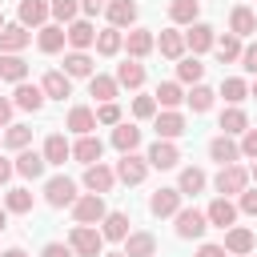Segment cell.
<instances>
[{"label":"cell","instance_id":"obj_1","mask_svg":"<svg viewBox=\"0 0 257 257\" xmlns=\"http://www.w3.org/2000/svg\"><path fill=\"white\" fill-rule=\"evenodd\" d=\"M72 217H76V225H100V221L108 217V209H104V197H100V193H84V197H76V205H72Z\"/></svg>","mask_w":257,"mask_h":257},{"label":"cell","instance_id":"obj_2","mask_svg":"<svg viewBox=\"0 0 257 257\" xmlns=\"http://www.w3.org/2000/svg\"><path fill=\"white\" fill-rule=\"evenodd\" d=\"M217 193L221 197H241L245 189H249V169H241V165H225L221 173H217Z\"/></svg>","mask_w":257,"mask_h":257},{"label":"cell","instance_id":"obj_3","mask_svg":"<svg viewBox=\"0 0 257 257\" xmlns=\"http://www.w3.org/2000/svg\"><path fill=\"white\" fill-rule=\"evenodd\" d=\"M68 245H72V253H80V257H100L104 237H100L92 225H76V229L68 233Z\"/></svg>","mask_w":257,"mask_h":257},{"label":"cell","instance_id":"obj_4","mask_svg":"<svg viewBox=\"0 0 257 257\" xmlns=\"http://www.w3.org/2000/svg\"><path fill=\"white\" fill-rule=\"evenodd\" d=\"M145 177H149V157L120 153V161H116V181H124V185H141Z\"/></svg>","mask_w":257,"mask_h":257},{"label":"cell","instance_id":"obj_5","mask_svg":"<svg viewBox=\"0 0 257 257\" xmlns=\"http://www.w3.org/2000/svg\"><path fill=\"white\" fill-rule=\"evenodd\" d=\"M44 201H48L52 209L76 205V181H68V177H52V181L44 185Z\"/></svg>","mask_w":257,"mask_h":257},{"label":"cell","instance_id":"obj_6","mask_svg":"<svg viewBox=\"0 0 257 257\" xmlns=\"http://www.w3.org/2000/svg\"><path fill=\"white\" fill-rule=\"evenodd\" d=\"M153 128H157V141H177L185 133V116L177 108H165V112L153 116Z\"/></svg>","mask_w":257,"mask_h":257},{"label":"cell","instance_id":"obj_7","mask_svg":"<svg viewBox=\"0 0 257 257\" xmlns=\"http://www.w3.org/2000/svg\"><path fill=\"white\" fill-rule=\"evenodd\" d=\"M112 185H116V169H108V165H100V161L84 169V189H88V193H100V197H104Z\"/></svg>","mask_w":257,"mask_h":257},{"label":"cell","instance_id":"obj_8","mask_svg":"<svg viewBox=\"0 0 257 257\" xmlns=\"http://www.w3.org/2000/svg\"><path fill=\"white\" fill-rule=\"evenodd\" d=\"M149 213L153 217H177L181 213V189H157L149 197Z\"/></svg>","mask_w":257,"mask_h":257},{"label":"cell","instance_id":"obj_9","mask_svg":"<svg viewBox=\"0 0 257 257\" xmlns=\"http://www.w3.org/2000/svg\"><path fill=\"white\" fill-rule=\"evenodd\" d=\"M205 229H209V217H205L201 209H181V213H177V237L193 241V237H201Z\"/></svg>","mask_w":257,"mask_h":257},{"label":"cell","instance_id":"obj_10","mask_svg":"<svg viewBox=\"0 0 257 257\" xmlns=\"http://www.w3.org/2000/svg\"><path fill=\"white\" fill-rule=\"evenodd\" d=\"M209 157H213L221 169H225V165H237V157H241V145H237L233 137H225V133H221V137H213V141H209Z\"/></svg>","mask_w":257,"mask_h":257},{"label":"cell","instance_id":"obj_11","mask_svg":"<svg viewBox=\"0 0 257 257\" xmlns=\"http://www.w3.org/2000/svg\"><path fill=\"white\" fill-rule=\"evenodd\" d=\"M253 245H257L253 229H241V225L225 229V253H233V257H245V253H253Z\"/></svg>","mask_w":257,"mask_h":257},{"label":"cell","instance_id":"obj_12","mask_svg":"<svg viewBox=\"0 0 257 257\" xmlns=\"http://www.w3.org/2000/svg\"><path fill=\"white\" fill-rule=\"evenodd\" d=\"M52 16L48 0H20V24L24 28H44V20Z\"/></svg>","mask_w":257,"mask_h":257},{"label":"cell","instance_id":"obj_13","mask_svg":"<svg viewBox=\"0 0 257 257\" xmlns=\"http://www.w3.org/2000/svg\"><path fill=\"white\" fill-rule=\"evenodd\" d=\"M64 32H68L72 52H84V48H92V44H96V28H92V20H72Z\"/></svg>","mask_w":257,"mask_h":257},{"label":"cell","instance_id":"obj_14","mask_svg":"<svg viewBox=\"0 0 257 257\" xmlns=\"http://www.w3.org/2000/svg\"><path fill=\"white\" fill-rule=\"evenodd\" d=\"M44 100H48V96H44V88H40V84H28V80H24V84H16V100H12L16 108H24V112H40V108H44Z\"/></svg>","mask_w":257,"mask_h":257},{"label":"cell","instance_id":"obj_15","mask_svg":"<svg viewBox=\"0 0 257 257\" xmlns=\"http://www.w3.org/2000/svg\"><path fill=\"white\" fill-rule=\"evenodd\" d=\"M145 157H149V169H177V161H181V153H177L173 141H157Z\"/></svg>","mask_w":257,"mask_h":257},{"label":"cell","instance_id":"obj_16","mask_svg":"<svg viewBox=\"0 0 257 257\" xmlns=\"http://www.w3.org/2000/svg\"><path fill=\"white\" fill-rule=\"evenodd\" d=\"M205 217H209V225H217V229H233V221H237V205H233L229 197H217V201L205 209Z\"/></svg>","mask_w":257,"mask_h":257},{"label":"cell","instance_id":"obj_17","mask_svg":"<svg viewBox=\"0 0 257 257\" xmlns=\"http://www.w3.org/2000/svg\"><path fill=\"white\" fill-rule=\"evenodd\" d=\"M124 257H157V237L145 233V229L128 233L124 237Z\"/></svg>","mask_w":257,"mask_h":257},{"label":"cell","instance_id":"obj_18","mask_svg":"<svg viewBox=\"0 0 257 257\" xmlns=\"http://www.w3.org/2000/svg\"><path fill=\"white\" fill-rule=\"evenodd\" d=\"M229 32H233V36H253V32H257V12L245 8V4H237V8L229 12Z\"/></svg>","mask_w":257,"mask_h":257},{"label":"cell","instance_id":"obj_19","mask_svg":"<svg viewBox=\"0 0 257 257\" xmlns=\"http://www.w3.org/2000/svg\"><path fill=\"white\" fill-rule=\"evenodd\" d=\"M185 44L193 48V56H197V52H209V48L217 44V36H213V24H201V20H197V24H189V32H185Z\"/></svg>","mask_w":257,"mask_h":257},{"label":"cell","instance_id":"obj_20","mask_svg":"<svg viewBox=\"0 0 257 257\" xmlns=\"http://www.w3.org/2000/svg\"><path fill=\"white\" fill-rule=\"evenodd\" d=\"M124 48H128V56H133V60L149 56V52L157 48V36H153V28H133V32H128V40H124Z\"/></svg>","mask_w":257,"mask_h":257},{"label":"cell","instance_id":"obj_21","mask_svg":"<svg viewBox=\"0 0 257 257\" xmlns=\"http://www.w3.org/2000/svg\"><path fill=\"white\" fill-rule=\"evenodd\" d=\"M12 165H16V173H20V177H28V181H36V177H44V165H48V161H44V153H32V149H20V157H16Z\"/></svg>","mask_w":257,"mask_h":257},{"label":"cell","instance_id":"obj_22","mask_svg":"<svg viewBox=\"0 0 257 257\" xmlns=\"http://www.w3.org/2000/svg\"><path fill=\"white\" fill-rule=\"evenodd\" d=\"M28 40H32V32H28L24 24H4V32H0V52H16V56H20V48H28Z\"/></svg>","mask_w":257,"mask_h":257},{"label":"cell","instance_id":"obj_23","mask_svg":"<svg viewBox=\"0 0 257 257\" xmlns=\"http://www.w3.org/2000/svg\"><path fill=\"white\" fill-rule=\"evenodd\" d=\"M36 44H40V52H60L64 44H68V32H64V24H44L40 28V36H36Z\"/></svg>","mask_w":257,"mask_h":257},{"label":"cell","instance_id":"obj_24","mask_svg":"<svg viewBox=\"0 0 257 257\" xmlns=\"http://www.w3.org/2000/svg\"><path fill=\"white\" fill-rule=\"evenodd\" d=\"M157 48H161V56H169V60H181L185 56V32H177V28H165L161 36H157Z\"/></svg>","mask_w":257,"mask_h":257},{"label":"cell","instance_id":"obj_25","mask_svg":"<svg viewBox=\"0 0 257 257\" xmlns=\"http://www.w3.org/2000/svg\"><path fill=\"white\" fill-rule=\"evenodd\" d=\"M116 92H120V84H116V76H100V72H92V76H88V96H96L100 104H108V100H116Z\"/></svg>","mask_w":257,"mask_h":257},{"label":"cell","instance_id":"obj_26","mask_svg":"<svg viewBox=\"0 0 257 257\" xmlns=\"http://www.w3.org/2000/svg\"><path fill=\"white\" fill-rule=\"evenodd\" d=\"M100 153H104V145H100V137H92V133H88V137H80V141L72 145V157H76L84 169H88V165H96V161H100Z\"/></svg>","mask_w":257,"mask_h":257},{"label":"cell","instance_id":"obj_27","mask_svg":"<svg viewBox=\"0 0 257 257\" xmlns=\"http://www.w3.org/2000/svg\"><path fill=\"white\" fill-rule=\"evenodd\" d=\"M104 16H108L112 28H128V24L137 20V4H133V0H108Z\"/></svg>","mask_w":257,"mask_h":257},{"label":"cell","instance_id":"obj_28","mask_svg":"<svg viewBox=\"0 0 257 257\" xmlns=\"http://www.w3.org/2000/svg\"><path fill=\"white\" fill-rule=\"evenodd\" d=\"M116 84H120V88H141V84H145V64L133 60V56H128L124 64H116Z\"/></svg>","mask_w":257,"mask_h":257},{"label":"cell","instance_id":"obj_29","mask_svg":"<svg viewBox=\"0 0 257 257\" xmlns=\"http://www.w3.org/2000/svg\"><path fill=\"white\" fill-rule=\"evenodd\" d=\"M40 88H44V96L64 100V96H72V76H64V72H44Z\"/></svg>","mask_w":257,"mask_h":257},{"label":"cell","instance_id":"obj_30","mask_svg":"<svg viewBox=\"0 0 257 257\" xmlns=\"http://www.w3.org/2000/svg\"><path fill=\"white\" fill-rule=\"evenodd\" d=\"M245 128H249V116H245V108H241V104H229V108L221 112V133H225V137H241Z\"/></svg>","mask_w":257,"mask_h":257},{"label":"cell","instance_id":"obj_31","mask_svg":"<svg viewBox=\"0 0 257 257\" xmlns=\"http://www.w3.org/2000/svg\"><path fill=\"white\" fill-rule=\"evenodd\" d=\"M28 76V64L16 56V52H0V80H12V84H24Z\"/></svg>","mask_w":257,"mask_h":257},{"label":"cell","instance_id":"obj_32","mask_svg":"<svg viewBox=\"0 0 257 257\" xmlns=\"http://www.w3.org/2000/svg\"><path fill=\"white\" fill-rule=\"evenodd\" d=\"M68 128H72L76 137H88V133L96 128V112H92V108H84V104L68 108Z\"/></svg>","mask_w":257,"mask_h":257},{"label":"cell","instance_id":"obj_33","mask_svg":"<svg viewBox=\"0 0 257 257\" xmlns=\"http://www.w3.org/2000/svg\"><path fill=\"white\" fill-rule=\"evenodd\" d=\"M137 145H141V128L120 120V124L112 128V149H120V153H137Z\"/></svg>","mask_w":257,"mask_h":257},{"label":"cell","instance_id":"obj_34","mask_svg":"<svg viewBox=\"0 0 257 257\" xmlns=\"http://www.w3.org/2000/svg\"><path fill=\"white\" fill-rule=\"evenodd\" d=\"M40 153H44V161H48V165H64V161L72 157V145H68L60 133H52V137L44 141V149H40Z\"/></svg>","mask_w":257,"mask_h":257},{"label":"cell","instance_id":"obj_35","mask_svg":"<svg viewBox=\"0 0 257 257\" xmlns=\"http://www.w3.org/2000/svg\"><path fill=\"white\" fill-rule=\"evenodd\" d=\"M100 237L104 241H124L128 237V213H108L100 221Z\"/></svg>","mask_w":257,"mask_h":257},{"label":"cell","instance_id":"obj_36","mask_svg":"<svg viewBox=\"0 0 257 257\" xmlns=\"http://www.w3.org/2000/svg\"><path fill=\"white\" fill-rule=\"evenodd\" d=\"M120 48H124L120 28H112V24H108V28H100V32H96V52H100V56H116Z\"/></svg>","mask_w":257,"mask_h":257},{"label":"cell","instance_id":"obj_37","mask_svg":"<svg viewBox=\"0 0 257 257\" xmlns=\"http://www.w3.org/2000/svg\"><path fill=\"white\" fill-rule=\"evenodd\" d=\"M197 12H201V0H173L169 4V20L173 24H197Z\"/></svg>","mask_w":257,"mask_h":257},{"label":"cell","instance_id":"obj_38","mask_svg":"<svg viewBox=\"0 0 257 257\" xmlns=\"http://www.w3.org/2000/svg\"><path fill=\"white\" fill-rule=\"evenodd\" d=\"M201 76H205V64L197 56H181L177 60V80L181 84H201Z\"/></svg>","mask_w":257,"mask_h":257},{"label":"cell","instance_id":"obj_39","mask_svg":"<svg viewBox=\"0 0 257 257\" xmlns=\"http://www.w3.org/2000/svg\"><path fill=\"white\" fill-rule=\"evenodd\" d=\"M157 104L161 108H177L181 100H185V88H181V80H165V84H157Z\"/></svg>","mask_w":257,"mask_h":257},{"label":"cell","instance_id":"obj_40","mask_svg":"<svg viewBox=\"0 0 257 257\" xmlns=\"http://www.w3.org/2000/svg\"><path fill=\"white\" fill-rule=\"evenodd\" d=\"M177 189H181V197H197L201 189H205V169H181V181H177Z\"/></svg>","mask_w":257,"mask_h":257},{"label":"cell","instance_id":"obj_41","mask_svg":"<svg viewBox=\"0 0 257 257\" xmlns=\"http://www.w3.org/2000/svg\"><path fill=\"white\" fill-rule=\"evenodd\" d=\"M213 48H217V56H221L225 64H229V60H241V52H245L241 36H233V32H225V36H221V40H217Z\"/></svg>","mask_w":257,"mask_h":257},{"label":"cell","instance_id":"obj_42","mask_svg":"<svg viewBox=\"0 0 257 257\" xmlns=\"http://www.w3.org/2000/svg\"><path fill=\"white\" fill-rule=\"evenodd\" d=\"M64 76H92V56L88 52H68L64 56Z\"/></svg>","mask_w":257,"mask_h":257},{"label":"cell","instance_id":"obj_43","mask_svg":"<svg viewBox=\"0 0 257 257\" xmlns=\"http://www.w3.org/2000/svg\"><path fill=\"white\" fill-rule=\"evenodd\" d=\"M221 96H225L229 104H241V100L249 96V84H245L241 76H225V80H221Z\"/></svg>","mask_w":257,"mask_h":257},{"label":"cell","instance_id":"obj_44","mask_svg":"<svg viewBox=\"0 0 257 257\" xmlns=\"http://www.w3.org/2000/svg\"><path fill=\"white\" fill-rule=\"evenodd\" d=\"M4 209L8 213H32V193L28 189H8L4 193Z\"/></svg>","mask_w":257,"mask_h":257},{"label":"cell","instance_id":"obj_45","mask_svg":"<svg viewBox=\"0 0 257 257\" xmlns=\"http://www.w3.org/2000/svg\"><path fill=\"white\" fill-rule=\"evenodd\" d=\"M213 96H217L213 88H205V84H193V92H189L185 100H189V108H193V112H209V108H213Z\"/></svg>","mask_w":257,"mask_h":257},{"label":"cell","instance_id":"obj_46","mask_svg":"<svg viewBox=\"0 0 257 257\" xmlns=\"http://www.w3.org/2000/svg\"><path fill=\"white\" fill-rule=\"evenodd\" d=\"M52 4V16H56V24H72V20H80L76 12H80V0H48Z\"/></svg>","mask_w":257,"mask_h":257},{"label":"cell","instance_id":"obj_47","mask_svg":"<svg viewBox=\"0 0 257 257\" xmlns=\"http://www.w3.org/2000/svg\"><path fill=\"white\" fill-rule=\"evenodd\" d=\"M28 141H32V128L28 124H8L4 128V145L8 149H28Z\"/></svg>","mask_w":257,"mask_h":257},{"label":"cell","instance_id":"obj_48","mask_svg":"<svg viewBox=\"0 0 257 257\" xmlns=\"http://www.w3.org/2000/svg\"><path fill=\"white\" fill-rule=\"evenodd\" d=\"M133 116L137 120H153L157 116V96H137L133 100Z\"/></svg>","mask_w":257,"mask_h":257},{"label":"cell","instance_id":"obj_49","mask_svg":"<svg viewBox=\"0 0 257 257\" xmlns=\"http://www.w3.org/2000/svg\"><path fill=\"white\" fill-rule=\"evenodd\" d=\"M96 124H112V128H116V124H120V104H116V100L100 104V108H96Z\"/></svg>","mask_w":257,"mask_h":257},{"label":"cell","instance_id":"obj_50","mask_svg":"<svg viewBox=\"0 0 257 257\" xmlns=\"http://www.w3.org/2000/svg\"><path fill=\"white\" fill-rule=\"evenodd\" d=\"M237 213H245V217H257V189H245V193L237 197Z\"/></svg>","mask_w":257,"mask_h":257},{"label":"cell","instance_id":"obj_51","mask_svg":"<svg viewBox=\"0 0 257 257\" xmlns=\"http://www.w3.org/2000/svg\"><path fill=\"white\" fill-rule=\"evenodd\" d=\"M241 157L257 161V128H245V133H241Z\"/></svg>","mask_w":257,"mask_h":257},{"label":"cell","instance_id":"obj_52","mask_svg":"<svg viewBox=\"0 0 257 257\" xmlns=\"http://www.w3.org/2000/svg\"><path fill=\"white\" fill-rule=\"evenodd\" d=\"M241 68L257 76V44H245V52H241Z\"/></svg>","mask_w":257,"mask_h":257},{"label":"cell","instance_id":"obj_53","mask_svg":"<svg viewBox=\"0 0 257 257\" xmlns=\"http://www.w3.org/2000/svg\"><path fill=\"white\" fill-rule=\"evenodd\" d=\"M40 257H72V245H60V241H48L40 249Z\"/></svg>","mask_w":257,"mask_h":257},{"label":"cell","instance_id":"obj_54","mask_svg":"<svg viewBox=\"0 0 257 257\" xmlns=\"http://www.w3.org/2000/svg\"><path fill=\"white\" fill-rule=\"evenodd\" d=\"M80 8H84L88 16H96V12H104V8H108V0H80Z\"/></svg>","mask_w":257,"mask_h":257},{"label":"cell","instance_id":"obj_55","mask_svg":"<svg viewBox=\"0 0 257 257\" xmlns=\"http://www.w3.org/2000/svg\"><path fill=\"white\" fill-rule=\"evenodd\" d=\"M197 257H225V245H201Z\"/></svg>","mask_w":257,"mask_h":257},{"label":"cell","instance_id":"obj_56","mask_svg":"<svg viewBox=\"0 0 257 257\" xmlns=\"http://www.w3.org/2000/svg\"><path fill=\"white\" fill-rule=\"evenodd\" d=\"M8 120H12V100L0 96V128H8Z\"/></svg>","mask_w":257,"mask_h":257},{"label":"cell","instance_id":"obj_57","mask_svg":"<svg viewBox=\"0 0 257 257\" xmlns=\"http://www.w3.org/2000/svg\"><path fill=\"white\" fill-rule=\"evenodd\" d=\"M12 173H16V165H12V161H4V157H0V185H8V177H12Z\"/></svg>","mask_w":257,"mask_h":257},{"label":"cell","instance_id":"obj_58","mask_svg":"<svg viewBox=\"0 0 257 257\" xmlns=\"http://www.w3.org/2000/svg\"><path fill=\"white\" fill-rule=\"evenodd\" d=\"M0 257H28V253H24V249H20V245H12V249H4V253H0Z\"/></svg>","mask_w":257,"mask_h":257},{"label":"cell","instance_id":"obj_59","mask_svg":"<svg viewBox=\"0 0 257 257\" xmlns=\"http://www.w3.org/2000/svg\"><path fill=\"white\" fill-rule=\"evenodd\" d=\"M8 229V209H0V233Z\"/></svg>","mask_w":257,"mask_h":257},{"label":"cell","instance_id":"obj_60","mask_svg":"<svg viewBox=\"0 0 257 257\" xmlns=\"http://www.w3.org/2000/svg\"><path fill=\"white\" fill-rule=\"evenodd\" d=\"M249 177H253V181H257V161H253V169H249Z\"/></svg>","mask_w":257,"mask_h":257},{"label":"cell","instance_id":"obj_61","mask_svg":"<svg viewBox=\"0 0 257 257\" xmlns=\"http://www.w3.org/2000/svg\"><path fill=\"white\" fill-rule=\"evenodd\" d=\"M249 96H257V80H253V84H249Z\"/></svg>","mask_w":257,"mask_h":257},{"label":"cell","instance_id":"obj_62","mask_svg":"<svg viewBox=\"0 0 257 257\" xmlns=\"http://www.w3.org/2000/svg\"><path fill=\"white\" fill-rule=\"evenodd\" d=\"M100 257H124V253H100Z\"/></svg>","mask_w":257,"mask_h":257},{"label":"cell","instance_id":"obj_63","mask_svg":"<svg viewBox=\"0 0 257 257\" xmlns=\"http://www.w3.org/2000/svg\"><path fill=\"white\" fill-rule=\"evenodd\" d=\"M0 32H4V12H0Z\"/></svg>","mask_w":257,"mask_h":257},{"label":"cell","instance_id":"obj_64","mask_svg":"<svg viewBox=\"0 0 257 257\" xmlns=\"http://www.w3.org/2000/svg\"><path fill=\"white\" fill-rule=\"evenodd\" d=\"M0 145H4V137H0Z\"/></svg>","mask_w":257,"mask_h":257}]
</instances>
